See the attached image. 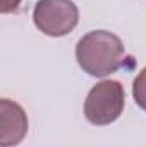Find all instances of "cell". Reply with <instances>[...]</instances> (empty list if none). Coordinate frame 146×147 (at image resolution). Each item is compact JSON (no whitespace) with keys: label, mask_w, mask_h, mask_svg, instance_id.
<instances>
[{"label":"cell","mask_w":146,"mask_h":147,"mask_svg":"<svg viewBox=\"0 0 146 147\" xmlns=\"http://www.w3.org/2000/svg\"><path fill=\"white\" fill-rule=\"evenodd\" d=\"M33 22L52 38L69 34L79 22V9L72 0H38L33 10Z\"/></svg>","instance_id":"3"},{"label":"cell","mask_w":146,"mask_h":147,"mask_svg":"<svg viewBox=\"0 0 146 147\" xmlns=\"http://www.w3.org/2000/svg\"><path fill=\"white\" fill-rule=\"evenodd\" d=\"M21 5V0H2L0 2V12L2 14H12L17 12Z\"/></svg>","instance_id":"6"},{"label":"cell","mask_w":146,"mask_h":147,"mask_svg":"<svg viewBox=\"0 0 146 147\" xmlns=\"http://www.w3.org/2000/svg\"><path fill=\"white\" fill-rule=\"evenodd\" d=\"M28 128V115L23 106L3 98L0 101V146L14 147L21 144Z\"/></svg>","instance_id":"4"},{"label":"cell","mask_w":146,"mask_h":147,"mask_svg":"<svg viewBox=\"0 0 146 147\" xmlns=\"http://www.w3.org/2000/svg\"><path fill=\"white\" fill-rule=\"evenodd\" d=\"M126 58L122 39L105 29L89 31L76 45V60L91 77H107L117 72Z\"/></svg>","instance_id":"1"},{"label":"cell","mask_w":146,"mask_h":147,"mask_svg":"<svg viewBox=\"0 0 146 147\" xmlns=\"http://www.w3.org/2000/svg\"><path fill=\"white\" fill-rule=\"evenodd\" d=\"M126 92L119 80H102L91 87L84 101V116L96 127L117 121L124 111Z\"/></svg>","instance_id":"2"},{"label":"cell","mask_w":146,"mask_h":147,"mask_svg":"<svg viewBox=\"0 0 146 147\" xmlns=\"http://www.w3.org/2000/svg\"><path fill=\"white\" fill-rule=\"evenodd\" d=\"M132 98H134L136 105L146 111V67L136 75V79L132 82Z\"/></svg>","instance_id":"5"}]
</instances>
